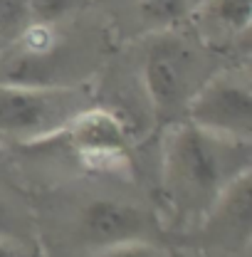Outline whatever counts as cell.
<instances>
[{"instance_id": "obj_1", "label": "cell", "mask_w": 252, "mask_h": 257, "mask_svg": "<svg viewBox=\"0 0 252 257\" xmlns=\"http://www.w3.org/2000/svg\"><path fill=\"white\" fill-rule=\"evenodd\" d=\"M252 168L250 141L193 121L176 124L163 151V191L181 220H203L222 191Z\"/></svg>"}, {"instance_id": "obj_2", "label": "cell", "mask_w": 252, "mask_h": 257, "mask_svg": "<svg viewBox=\"0 0 252 257\" xmlns=\"http://www.w3.org/2000/svg\"><path fill=\"white\" fill-rule=\"evenodd\" d=\"M82 109H87V96L74 87L0 82V139H42L64 128Z\"/></svg>"}, {"instance_id": "obj_3", "label": "cell", "mask_w": 252, "mask_h": 257, "mask_svg": "<svg viewBox=\"0 0 252 257\" xmlns=\"http://www.w3.org/2000/svg\"><path fill=\"white\" fill-rule=\"evenodd\" d=\"M193 67L195 55L181 37L163 35L149 45L144 60V84L158 124H168L186 111L193 96Z\"/></svg>"}, {"instance_id": "obj_4", "label": "cell", "mask_w": 252, "mask_h": 257, "mask_svg": "<svg viewBox=\"0 0 252 257\" xmlns=\"http://www.w3.org/2000/svg\"><path fill=\"white\" fill-rule=\"evenodd\" d=\"M186 116L195 126L215 131L230 139L252 136V92L250 82L240 74L220 72L208 77L186 106Z\"/></svg>"}, {"instance_id": "obj_5", "label": "cell", "mask_w": 252, "mask_h": 257, "mask_svg": "<svg viewBox=\"0 0 252 257\" xmlns=\"http://www.w3.org/2000/svg\"><path fill=\"white\" fill-rule=\"evenodd\" d=\"M252 232V173H240L205 213L200 240L205 247L245 252Z\"/></svg>"}, {"instance_id": "obj_6", "label": "cell", "mask_w": 252, "mask_h": 257, "mask_svg": "<svg viewBox=\"0 0 252 257\" xmlns=\"http://www.w3.org/2000/svg\"><path fill=\"white\" fill-rule=\"evenodd\" d=\"M151 227L154 225L146 210L124 200L96 198L89 200L79 213V235L92 250L146 240L151 235Z\"/></svg>"}, {"instance_id": "obj_7", "label": "cell", "mask_w": 252, "mask_h": 257, "mask_svg": "<svg viewBox=\"0 0 252 257\" xmlns=\"http://www.w3.org/2000/svg\"><path fill=\"white\" fill-rule=\"evenodd\" d=\"M72 134V144L84 154H114L124 146L121 121L104 109H82L67 124Z\"/></svg>"}, {"instance_id": "obj_8", "label": "cell", "mask_w": 252, "mask_h": 257, "mask_svg": "<svg viewBox=\"0 0 252 257\" xmlns=\"http://www.w3.org/2000/svg\"><path fill=\"white\" fill-rule=\"evenodd\" d=\"M32 25L28 0H0V45L18 42Z\"/></svg>"}, {"instance_id": "obj_9", "label": "cell", "mask_w": 252, "mask_h": 257, "mask_svg": "<svg viewBox=\"0 0 252 257\" xmlns=\"http://www.w3.org/2000/svg\"><path fill=\"white\" fill-rule=\"evenodd\" d=\"M210 15L225 30L245 35L250 30L252 3L250 0H215L213 8H210Z\"/></svg>"}, {"instance_id": "obj_10", "label": "cell", "mask_w": 252, "mask_h": 257, "mask_svg": "<svg viewBox=\"0 0 252 257\" xmlns=\"http://www.w3.org/2000/svg\"><path fill=\"white\" fill-rule=\"evenodd\" d=\"M72 3H74V0H28L32 23H37V25H50V23L60 20L62 15L69 13Z\"/></svg>"}, {"instance_id": "obj_11", "label": "cell", "mask_w": 252, "mask_h": 257, "mask_svg": "<svg viewBox=\"0 0 252 257\" xmlns=\"http://www.w3.org/2000/svg\"><path fill=\"white\" fill-rule=\"evenodd\" d=\"M141 10L156 23H173L186 13V0H141Z\"/></svg>"}, {"instance_id": "obj_12", "label": "cell", "mask_w": 252, "mask_h": 257, "mask_svg": "<svg viewBox=\"0 0 252 257\" xmlns=\"http://www.w3.org/2000/svg\"><path fill=\"white\" fill-rule=\"evenodd\" d=\"M92 257H161V255H158V250L151 242L136 240V242H121V245H111V247L94 250Z\"/></svg>"}, {"instance_id": "obj_13", "label": "cell", "mask_w": 252, "mask_h": 257, "mask_svg": "<svg viewBox=\"0 0 252 257\" xmlns=\"http://www.w3.org/2000/svg\"><path fill=\"white\" fill-rule=\"evenodd\" d=\"M15 232H18L15 213H13L10 203H5L0 198V237H15Z\"/></svg>"}, {"instance_id": "obj_14", "label": "cell", "mask_w": 252, "mask_h": 257, "mask_svg": "<svg viewBox=\"0 0 252 257\" xmlns=\"http://www.w3.org/2000/svg\"><path fill=\"white\" fill-rule=\"evenodd\" d=\"M0 257H32L23 245H18L13 237H0Z\"/></svg>"}]
</instances>
